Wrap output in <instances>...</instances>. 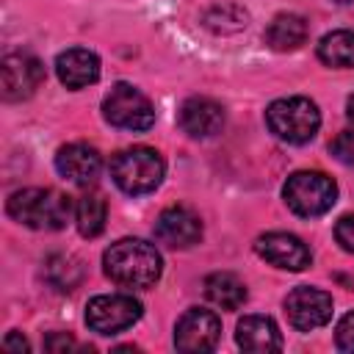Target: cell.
<instances>
[{
	"instance_id": "cell-1",
	"label": "cell",
	"mask_w": 354,
	"mask_h": 354,
	"mask_svg": "<svg viewBox=\"0 0 354 354\" xmlns=\"http://www.w3.org/2000/svg\"><path fill=\"white\" fill-rule=\"evenodd\" d=\"M102 266L116 285L133 288V290L152 288L163 271V260L158 249L141 238H122L111 243L102 254Z\"/></svg>"
},
{
	"instance_id": "cell-2",
	"label": "cell",
	"mask_w": 354,
	"mask_h": 354,
	"mask_svg": "<svg viewBox=\"0 0 354 354\" xmlns=\"http://www.w3.org/2000/svg\"><path fill=\"white\" fill-rule=\"evenodd\" d=\"M6 210L30 230H61L72 216V202L55 188H22L8 196Z\"/></svg>"
},
{
	"instance_id": "cell-3",
	"label": "cell",
	"mask_w": 354,
	"mask_h": 354,
	"mask_svg": "<svg viewBox=\"0 0 354 354\" xmlns=\"http://www.w3.org/2000/svg\"><path fill=\"white\" fill-rule=\"evenodd\" d=\"M166 171L163 158L152 147H130L113 155L111 160V177L124 194H149L160 185Z\"/></svg>"
},
{
	"instance_id": "cell-4",
	"label": "cell",
	"mask_w": 354,
	"mask_h": 354,
	"mask_svg": "<svg viewBox=\"0 0 354 354\" xmlns=\"http://www.w3.org/2000/svg\"><path fill=\"white\" fill-rule=\"evenodd\" d=\"M266 122L277 138L288 144H307L321 127V113L318 105L307 97H282L268 105Z\"/></svg>"
},
{
	"instance_id": "cell-5",
	"label": "cell",
	"mask_w": 354,
	"mask_h": 354,
	"mask_svg": "<svg viewBox=\"0 0 354 354\" xmlns=\"http://www.w3.org/2000/svg\"><path fill=\"white\" fill-rule=\"evenodd\" d=\"M282 196L288 202V207L296 216L313 218V216H324L335 199H337V185L329 174L324 171H293L282 188Z\"/></svg>"
},
{
	"instance_id": "cell-6",
	"label": "cell",
	"mask_w": 354,
	"mask_h": 354,
	"mask_svg": "<svg viewBox=\"0 0 354 354\" xmlns=\"http://www.w3.org/2000/svg\"><path fill=\"white\" fill-rule=\"evenodd\" d=\"M102 113L113 127L122 130H149L155 122V108L147 100V94H141L136 86L130 83H116L105 100H102Z\"/></svg>"
},
{
	"instance_id": "cell-7",
	"label": "cell",
	"mask_w": 354,
	"mask_h": 354,
	"mask_svg": "<svg viewBox=\"0 0 354 354\" xmlns=\"http://www.w3.org/2000/svg\"><path fill=\"white\" fill-rule=\"evenodd\" d=\"M141 318V304L127 293L94 296L86 304V324L97 335H116L130 329Z\"/></svg>"
},
{
	"instance_id": "cell-8",
	"label": "cell",
	"mask_w": 354,
	"mask_h": 354,
	"mask_svg": "<svg viewBox=\"0 0 354 354\" xmlns=\"http://www.w3.org/2000/svg\"><path fill=\"white\" fill-rule=\"evenodd\" d=\"M221 337V321L216 313L202 310V307H191L180 315L177 326H174V346L180 351L196 354V351H210L216 348Z\"/></svg>"
},
{
	"instance_id": "cell-9",
	"label": "cell",
	"mask_w": 354,
	"mask_h": 354,
	"mask_svg": "<svg viewBox=\"0 0 354 354\" xmlns=\"http://www.w3.org/2000/svg\"><path fill=\"white\" fill-rule=\"evenodd\" d=\"M285 313H288V321L299 332H313V329L329 324V318H332V296L326 290H318V288H310V285H299V288H293L288 293Z\"/></svg>"
},
{
	"instance_id": "cell-10",
	"label": "cell",
	"mask_w": 354,
	"mask_h": 354,
	"mask_svg": "<svg viewBox=\"0 0 354 354\" xmlns=\"http://www.w3.org/2000/svg\"><path fill=\"white\" fill-rule=\"evenodd\" d=\"M0 75H3V97L17 102V100H28L41 86L44 66L30 53H8L3 58Z\"/></svg>"
},
{
	"instance_id": "cell-11",
	"label": "cell",
	"mask_w": 354,
	"mask_h": 354,
	"mask_svg": "<svg viewBox=\"0 0 354 354\" xmlns=\"http://www.w3.org/2000/svg\"><path fill=\"white\" fill-rule=\"evenodd\" d=\"M254 252L277 266V268H285V271H304L310 263H313V254H310V246L290 235V232H266L254 241Z\"/></svg>"
},
{
	"instance_id": "cell-12",
	"label": "cell",
	"mask_w": 354,
	"mask_h": 354,
	"mask_svg": "<svg viewBox=\"0 0 354 354\" xmlns=\"http://www.w3.org/2000/svg\"><path fill=\"white\" fill-rule=\"evenodd\" d=\"M155 238L169 249H188L202 238V221L191 207L174 205L155 218Z\"/></svg>"
},
{
	"instance_id": "cell-13",
	"label": "cell",
	"mask_w": 354,
	"mask_h": 354,
	"mask_svg": "<svg viewBox=\"0 0 354 354\" xmlns=\"http://www.w3.org/2000/svg\"><path fill=\"white\" fill-rule=\"evenodd\" d=\"M177 124L191 138H210L224 127V108L210 97H188L177 111Z\"/></svg>"
},
{
	"instance_id": "cell-14",
	"label": "cell",
	"mask_w": 354,
	"mask_h": 354,
	"mask_svg": "<svg viewBox=\"0 0 354 354\" xmlns=\"http://www.w3.org/2000/svg\"><path fill=\"white\" fill-rule=\"evenodd\" d=\"M55 169L75 185H91L102 171V158L88 144H66L55 155Z\"/></svg>"
},
{
	"instance_id": "cell-15",
	"label": "cell",
	"mask_w": 354,
	"mask_h": 354,
	"mask_svg": "<svg viewBox=\"0 0 354 354\" xmlns=\"http://www.w3.org/2000/svg\"><path fill=\"white\" fill-rule=\"evenodd\" d=\"M55 75L66 88H86L100 77V58L86 47H69L55 58Z\"/></svg>"
},
{
	"instance_id": "cell-16",
	"label": "cell",
	"mask_w": 354,
	"mask_h": 354,
	"mask_svg": "<svg viewBox=\"0 0 354 354\" xmlns=\"http://www.w3.org/2000/svg\"><path fill=\"white\" fill-rule=\"evenodd\" d=\"M235 340L243 351H257V354L282 348V335L268 315H243L238 321Z\"/></svg>"
},
{
	"instance_id": "cell-17",
	"label": "cell",
	"mask_w": 354,
	"mask_h": 354,
	"mask_svg": "<svg viewBox=\"0 0 354 354\" xmlns=\"http://www.w3.org/2000/svg\"><path fill=\"white\" fill-rule=\"evenodd\" d=\"M307 19L299 14H277L268 28H266V44L277 53H288V50H299L307 41Z\"/></svg>"
},
{
	"instance_id": "cell-18",
	"label": "cell",
	"mask_w": 354,
	"mask_h": 354,
	"mask_svg": "<svg viewBox=\"0 0 354 354\" xmlns=\"http://www.w3.org/2000/svg\"><path fill=\"white\" fill-rule=\"evenodd\" d=\"M205 293L213 304H218L221 310H238L246 301V285L230 274V271H216L205 279Z\"/></svg>"
},
{
	"instance_id": "cell-19",
	"label": "cell",
	"mask_w": 354,
	"mask_h": 354,
	"mask_svg": "<svg viewBox=\"0 0 354 354\" xmlns=\"http://www.w3.org/2000/svg\"><path fill=\"white\" fill-rule=\"evenodd\" d=\"M318 58L326 66L351 69L354 66V30H332L318 41Z\"/></svg>"
},
{
	"instance_id": "cell-20",
	"label": "cell",
	"mask_w": 354,
	"mask_h": 354,
	"mask_svg": "<svg viewBox=\"0 0 354 354\" xmlns=\"http://www.w3.org/2000/svg\"><path fill=\"white\" fill-rule=\"evenodd\" d=\"M105 218H108V205L100 194H86V196L77 199L75 224H77L83 238H97L105 230Z\"/></svg>"
},
{
	"instance_id": "cell-21",
	"label": "cell",
	"mask_w": 354,
	"mask_h": 354,
	"mask_svg": "<svg viewBox=\"0 0 354 354\" xmlns=\"http://www.w3.org/2000/svg\"><path fill=\"white\" fill-rule=\"evenodd\" d=\"M329 152H332L340 163L354 166V130H343V133H337V136L332 138V144H329Z\"/></svg>"
},
{
	"instance_id": "cell-22",
	"label": "cell",
	"mask_w": 354,
	"mask_h": 354,
	"mask_svg": "<svg viewBox=\"0 0 354 354\" xmlns=\"http://www.w3.org/2000/svg\"><path fill=\"white\" fill-rule=\"evenodd\" d=\"M335 340L340 351H354V313L343 315L337 329H335Z\"/></svg>"
},
{
	"instance_id": "cell-23",
	"label": "cell",
	"mask_w": 354,
	"mask_h": 354,
	"mask_svg": "<svg viewBox=\"0 0 354 354\" xmlns=\"http://www.w3.org/2000/svg\"><path fill=\"white\" fill-rule=\"evenodd\" d=\"M335 238H337V243H340L346 252L354 254V213H346V216L335 224Z\"/></svg>"
},
{
	"instance_id": "cell-24",
	"label": "cell",
	"mask_w": 354,
	"mask_h": 354,
	"mask_svg": "<svg viewBox=\"0 0 354 354\" xmlns=\"http://www.w3.org/2000/svg\"><path fill=\"white\" fill-rule=\"evenodd\" d=\"M44 346H47L50 351H66V348H77V343H75L69 335H50V337L44 340Z\"/></svg>"
},
{
	"instance_id": "cell-25",
	"label": "cell",
	"mask_w": 354,
	"mask_h": 354,
	"mask_svg": "<svg viewBox=\"0 0 354 354\" xmlns=\"http://www.w3.org/2000/svg\"><path fill=\"white\" fill-rule=\"evenodd\" d=\"M3 348H6V351H19V354H22V351H28L30 346H28V340H25L22 335L11 332V335H8L6 340H3Z\"/></svg>"
},
{
	"instance_id": "cell-26",
	"label": "cell",
	"mask_w": 354,
	"mask_h": 354,
	"mask_svg": "<svg viewBox=\"0 0 354 354\" xmlns=\"http://www.w3.org/2000/svg\"><path fill=\"white\" fill-rule=\"evenodd\" d=\"M346 113H348V119H351V124H354V94H351L348 102H346Z\"/></svg>"
},
{
	"instance_id": "cell-27",
	"label": "cell",
	"mask_w": 354,
	"mask_h": 354,
	"mask_svg": "<svg viewBox=\"0 0 354 354\" xmlns=\"http://www.w3.org/2000/svg\"><path fill=\"white\" fill-rule=\"evenodd\" d=\"M343 3H354V0H343Z\"/></svg>"
}]
</instances>
